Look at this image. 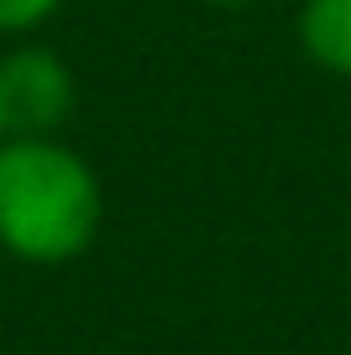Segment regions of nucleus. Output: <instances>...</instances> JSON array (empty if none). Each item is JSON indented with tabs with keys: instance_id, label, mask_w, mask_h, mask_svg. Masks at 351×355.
<instances>
[{
	"instance_id": "7ed1b4c3",
	"label": "nucleus",
	"mask_w": 351,
	"mask_h": 355,
	"mask_svg": "<svg viewBox=\"0 0 351 355\" xmlns=\"http://www.w3.org/2000/svg\"><path fill=\"white\" fill-rule=\"evenodd\" d=\"M300 46L336 78H351V0H305L300 6Z\"/></svg>"
},
{
	"instance_id": "f03ea898",
	"label": "nucleus",
	"mask_w": 351,
	"mask_h": 355,
	"mask_svg": "<svg viewBox=\"0 0 351 355\" xmlns=\"http://www.w3.org/2000/svg\"><path fill=\"white\" fill-rule=\"evenodd\" d=\"M78 83L52 46H16L0 57V124L21 139H47L72 119Z\"/></svg>"
},
{
	"instance_id": "20e7f679",
	"label": "nucleus",
	"mask_w": 351,
	"mask_h": 355,
	"mask_svg": "<svg viewBox=\"0 0 351 355\" xmlns=\"http://www.w3.org/2000/svg\"><path fill=\"white\" fill-rule=\"evenodd\" d=\"M63 10V0H0V36L36 31Z\"/></svg>"
},
{
	"instance_id": "423d86ee",
	"label": "nucleus",
	"mask_w": 351,
	"mask_h": 355,
	"mask_svg": "<svg viewBox=\"0 0 351 355\" xmlns=\"http://www.w3.org/2000/svg\"><path fill=\"white\" fill-rule=\"evenodd\" d=\"M0 139H6V124H0Z\"/></svg>"
},
{
	"instance_id": "f257e3e1",
	"label": "nucleus",
	"mask_w": 351,
	"mask_h": 355,
	"mask_svg": "<svg viewBox=\"0 0 351 355\" xmlns=\"http://www.w3.org/2000/svg\"><path fill=\"white\" fill-rule=\"evenodd\" d=\"M104 191L93 165L63 139H0V248L21 263L57 268L93 248Z\"/></svg>"
},
{
	"instance_id": "39448f33",
	"label": "nucleus",
	"mask_w": 351,
	"mask_h": 355,
	"mask_svg": "<svg viewBox=\"0 0 351 355\" xmlns=\"http://www.w3.org/2000/svg\"><path fill=\"white\" fill-rule=\"evenodd\" d=\"M207 6H217V10H243V6H253V0H207Z\"/></svg>"
}]
</instances>
